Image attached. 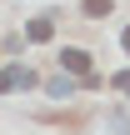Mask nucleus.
I'll return each instance as SVG.
<instances>
[{"instance_id": "obj_5", "label": "nucleus", "mask_w": 130, "mask_h": 135, "mask_svg": "<svg viewBox=\"0 0 130 135\" xmlns=\"http://www.w3.org/2000/svg\"><path fill=\"white\" fill-rule=\"evenodd\" d=\"M110 135H130V130H125V120H115V125H110Z\"/></svg>"}, {"instance_id": "obj_6", "label": "nucleus", "mask_w": 130, "mask_h": 135, "mask_svg": "<svg viewBox=\"0 0 130 135\" xmlns=\"http://www.w3.org/2000/svg\"><path fill=\"white\" fill-rule=\"evenodd\" d=\"M120 45H125V50H130V25H125V35H120Z\"/></svg>"}, {"instance_id": "obj_2", "label": "nucleus", "mask_w": 130, "mask_h": 135, "mask_svg": "<svg viewBox=\"0 0 130 135\" xmlns=\"http://www.w3.org/2000/svg\"><path fill=\"white\" fill-rule=\"evenodd\" d=\"M25 35H30L35 45H45V40L55 35V25H50V20H30V25H25Z\"/></svg>"}, {"instance_id": "obj_4", "label": "nucleus", "mask_w": 130, "mask_h": 135, "mask_svg": "<svg viewBox=\"0 0 130 135\" xmlns=\"http://www.w3.org/2000/svg\"><path fill=\"white\" fill-rule=\"evenodd\" d=\"M115 90H125V95H130V70H120V75H115Z\"/></svg>"}, {"instance_id": "obj_1", "label": "nucleus", "mask_w": 130, "mask_h": 135, "mask_svg": "<svg viewBox=\"0 0 130 135\" xmlns=\"http://www.w3.org/2000/svg\"><path fill=\"white\" fill-rule=\"evenodd\" d=\"M60 65H65L70 75H90V55H85V50H65V55H60Z\"/></svg>"}, {"instance_id": "obj_3", "label": "nucleus", "mask_w": 130, "mask_h": 135, "mask_svg": "<svg viewBox=\"0 0 130 135\" xmlns=\"http://www.w3.org/2000/svg\"><path fill=\"white\" fill-rule=\"evenodd\" d=\"M115 0H85V15H110Z\"/></svg>"}]
</instances>
